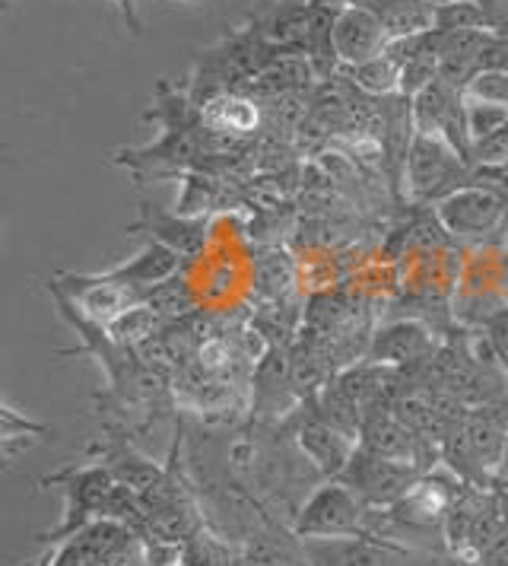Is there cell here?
Returning <instances> with one entry per match:
<instances>
[{"label":"cell","mask_w":508,"mask_h":566,"mask_svg":"<svg viewBox=\"0 0 508 566\" xmlns=\"http://www.w3.org/2000/svg\"><path fill=\"white\" fill-rule=\"evenodd\" d=\"M76 283L74 300L80 303V310L86 318H93L96 325H112L118 315H125L130 306L147 303L140 290L127 286V283L112 281V277H71Z\"/></svg>","instance_id":"6"},{"label":"cell","mask_w":508,"mask_h":566,"mask_svg":"<svg viewBox=\"0 0 508 566\" xmlns=\"http://www.w3.org/2000/svg\"><path fill=\"white\" fill-rule=\"evenodd\" d=\"M461 96H464V93H461ZM464 115H467V130H470V140H474V144L508 125V108L480 103V99H467V96H464Z\"/></svg>","instance_id":"17"},{"label":"cell","mask_w":508,"mask_h":566,"mask_svg":"<svg viewBox=\"0 0 508 566\" xmlns=\"http://www.w3.org/2000/svg\"><path fill=\"white\" fill-rule=\"evenodd\" d=\"M350 488L366 500V503H398L406 490L416 484V471L410 462H394V459H381L372 452H356L350 464Z\"/></svg>","instance_id":"5"},{"label":"cell","mask_w":508,"mask_h":566,"mask_svg":"<svg viewBox=\"0 0 508 566\" xmlns=\"http://www.w3.org/2000/svg\"><path fill=\"white\" fill-rule=\"evenodd\" d=\"M235 363V344L229 337H207L198 347V366L207 376H226Z\"/></svg>","instance_id":"19"},{"label":"cell","mask_w":508,"mask_h":566,"mask_svg":"<svg viewBox=\"0 0 508 566\" xmlns=\"http://www.w3.org/2000/svg\"><path fill=\"white\" fill-rule=\"evenodd\" d=\"M435 217L457 239H486L489 232H496L502 227L506 201L493 188L464 185L461 191L448 195L445 201H438Z\"/></svg>","instance_id":"3"},{"label":"cell","mask_w":508,"mask_h":566,"mask_svg":"<svg viewBox=\"0 0 508 566\" xmlns=\"http://www.w3.org/2000/svg\"><path fill=\"white\" fill-rule=\"evenodd\" d=\"M330 45L343 67H359L384 52L388 32L372 7H340L334 10Z\"/></svg>","instance_id":"4"},{"label":"cell","mask_w":508,"mask_h":566,"mask_svg":"<svg viewBox=\"0 0 508 566\" xmlns=\"http://www.w3.org/2000/svg\"><path fill=\"white\" fill-rule=\"evenodd\" d=\"M176 271H178L176 249H169L166 242H150L140 255L130 258L127 264L115 268V271H108L105 277H112V281L127 283V286L140 290V293H144V300H147V293H150L152 286H159V283L169 281V277H176Z\"/></svg>","instance_id":"9"},{"label":"cell","mask_w":508,"mask_h":566,"mask_svg":"<svg viewBox=\"0 0 508 566\" xmlns=\"http://www.w3.org/2000/svg\"><path fill=\"white\" fill-rule=\"evenodd\" d=\"M147 306H152L162 318H178V315H188V312L194 310V293H191V286L184 281L169 277V281L152 286L150 293H147Z\"/></svg>","instance_id":"16"},{"label":"cell","mask_w":508,"mask_h":566,"mask_svg":"<svg viewBox=\"0 0 508 566\" xmlns=\"http://www.w3.org/2000/svg\"><path fill=\"white\" fill-rule=\"evenodd\" d=\"M432 350V337L416 322H398L372 337V360L379 363H406L423 357Z\"/></svg>","instance_id":"11"},{"label":"cell","mask_w":508,"mask_h":566,"mask_svg":"<svg viewBox=\"0 0 508 566\" xmlns=\"http://www.w3.org/2000/svg\"><path fill=\"white\" fill-rule=\"evenodd\" d=\"M489 340H493V347H496V354H499V366L508 369V312L496 315V318L489 322Z\"/></svg>","instance_id":"23"},{"label":"cell","mask_w":508,"mask_h":566,"mask_svg":"<svg viewBox=\"0 0 508 566\" xmlns=\"http://www.w3.org/2000/svg\"><path fill=\"white\" fill-rule=\"evenodd\" d=\"M404 169L406 188L416 201H445L448 195H455L470 181L467 159L457 154L452 144L430 134L413 137Z\"/></svg>","instance_id":"1"},{"label":"cell","mask_w":508,"mask_h":566,"mask_svg":"<svg viewBox=\"0 0 508 566\" xmlns=\"http://www.w3.org/2000/svg\"><path fill=\"white\" fill-rule=\"evenodd\" d=\"M366 503L350 484H328L321 488L296 518L299 538H350L366 525Z\"/></svg>","instance_id":"2"},{"label":"cell","mask_w":508,"mask_h":566,"mask_svg":"<svg viewBox=\"0 0 508 566\" xmlns=\"http://www.w3.org/2000/svg\"><path fill=\"white\" fill-rule=\"evenodd\" d=\"M496 478H499L502 484H508V439H506V459H502V468L496 471Z\"/></svg>","instance_id":"24"},{"label":"cell","mask_w":508,"mask_h":566,"mask_svg":"<svg viewBox=\"0 0 508 566\" xmlns=\"http://www.w3.org/2000/svg\"><path fill=\"white\" fill-rule=\"evenodd\" d=\"M401 71L404 67L384 52L379 57H372V61H366V64H359V67H343V74L350 77L356 90L366 93V96H375V99L401 93Z\"/></svg>","instance_id":"12"},{"label":"cell","mask_w":508,"mask_h":566,"mask_svg":"<svg viewBox=\"0 0 508 566\" xmlns=\"http://www.w3.org/2000/svg\"><path fill=\"white\" fill-rule=\"evenodd\" d=\"M159 325H162V315L152 310V306H147V303H137V306H130L125 315H118L108 325V337L118 347H140L150 337L159 335Z\"/></svg>","instance_id":"13"},{"label":"cell","mask_w":508,"mask_h":566,"mask_svg":"<svg viewBox=\"0 0 508 566\" xmlns=\"http://www.w3.org/2000/svg\"><path fill=\"white\" fill-rule=\"evenodd\" d=\"M467 99H480L489 105H502L508 108V71H496V67H483L474 77L467 80V86L461 90Z\"/></svg>","instance_id":"18"},{"label":"cell","mask_w":508,"mask_h":566,"mask_svg":"<svg viewBox=\"0 0 508 566\" xmlns=\"http://www.w3.org/2000/svg\"><path fill=\"white\" fill-rule=\"evenodd\" d=\"M477 166H508V125L474 144Z\"/></svg>","instance_id":"20"},{"label":"cell","mask_w":508,"mask_h":566,"mask_svg":"<svg viewBox=\"0 0 508 566\" xmlns=\"http://www.w3.org/2000/svg\"><path fill=\"white\" fill-rule=\"evenodd\" d=\"M254 281H257V290H261V293L279 300V296L296 283V264H293V258L286 255V252L271 249V252H264V255L257 258V264H254Z\"/></svg>","instance_id":"14"},{"label":"cell","mask_w":508,"mask_h":566,"mask_svg":"<svg viewBox=\"0 0 508 566\" xmlns=\"http://www.w3.org/2000/svg\"><path fill=\"white\" fill-rule=\"evenodd\" d=\"M452 566H477V564H461V560H457V564H452Z\"/></svg>","instance_id":"25"},{"label":"cell","mask_w":508,"mask_h":566,"mask_svg":"<svg viewBox=\"0 0 508 566\" xmlns=\"http://www.w3.org/2000/svg\"><path fill=\"white\" fill-rule=\"evenodd\" d=\"M435 29H438V32L486 29L483 3L480 0H448V3H435Z\"/></svg>","instance_id":"15"},{"label":"cell","mask_w":508,"mask_h":566,"mask_svg":"<svg viewBox=\"0 0 508 566\" xmlns=\"http://www.w3.org/2000/svg\"><path fill=\"white\" fill-rule=\"evenodd\" d=\"M299 446L303 452L318 464L321 474H340L356 455L353 437L337 430L325 417H308L299 427Z\"/></svg>","instance_id":"8"},{"label":"cell","mask_w":508,"mask_h":566,"mask_svg":"<svg viewBox=\"0 0 508 566\" xmlns=\"http://www.w3.org/2000/svg\"><path fill=\"white\" fill-rule=\"evenodd\" d=\"M486 13V29L493 35H508V0H480Z\"/></svg>","instance_id":"22"},{"label":"cell","mask_w":508,"mask_h":566,"mask_svg":"<svg viewBox=\"0 0 508 566\" xmlns=\"http://www.w3.org/2000/svg\"><path fill=\"white\" fill-rule=\"evenodd\" d=\"M366 7L375 10L388 39L423 35L435 29V3L430 0H369Z\"/></svg>","instance_id":"10"},{"label":"cell","mask_w":508,"mask_h":566,"mask_svg":"<svg viewBox=\"0 0 508 566\" xmlns=\"http://www.w3.org/2000/svg\"><path fill=\"white\" fill-rule=\"evenodd\" d=\"M506 255H508V249H506Z\"/></svg>","instance_id":"26"},{"label":"cell","mask_w":508,"mask_h":566,"mask_svg":"<svg viewBox=\"0 0 508 566\" xmlns=\"http://www.w3.org/2000/svg\"><path fill=\"white\" fill-rule=\"evenodd\" d=\"M207 179H188L184 181V198L178 201V217H194V213H203L207 207H213V185H203Z\"/></svg>","instance_id":"21"},{"label":"cell","mask_w":508,"mask_h":566,"mask_svg":"<svg viewBox=\"0 0 508 566\" xmlns=\"http://www.w3.org/2000/svg\"><path fill=\"white\" fill-rule=\"evenodd\" d=\"M201 122L207 134H223L226 140H242L261 128L264 115H261L257 99L245 93H216L213 99L203 103Z\"/></svg>","instance_id":"7"}]
</instances>
